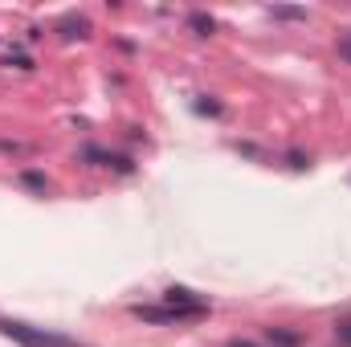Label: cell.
<instances>
[{
    "mask_svg": "<svg viewBox=\"0 0 351 347\" xmlns=\"http://www.w3.org/2000/svg\"><path fill=\"white\" fill-rule=\"evenodd\" d=\"M274 21H306V8H294V4H274L269 8Z\"/></svg>",
    "mask_w": 351,
    "mask_h": 347,
    "instance_id": "277c9868",
    "label": "cell"
},
{
    "mask_svg": "<svg viewBox=\"0 0 351 347\" xmlns=\"http://www.w3.org/2000/svg\"><path fill=\"white\" fill-rule=\"evenodd\" d=\"M25 184H29V188H37V192H45V188H49L41 172H25Z\"/></svg>",
    "mask_w": 351,
    "mask_h": 347,
    "instance_id": "ba28073f",
    "label": "cell"
},
{
    "mask_svg": "<svg viewBox=\"0 0 351 347\" xmlns=\"http://www.w3.org/2000/svg\"><path fill=\"white\" fill-rule=\"evenodd\" d=\"M269 339H274V344H282V347H298V344H302V335H298V331H278V327H269Z\"/></svg>",
    "mask_w": 351,
    "mask_h": 347,
    "instance_id": "8992f818",
    "label": "cell"
},
{
    "mask_svg": "<svg viewBox=\"0 0 351 347\" xmlns=\"http://www.w3.org/2000/svg\"><path fill=\"white\" fill-rule=\"evenodd\" d=\"M339 58L351 62V37H339Z\"/></svg>",
    "mask_w": 351,
    "mask_h": 347,
    "instance_id": "30bf717a",
    "label": "cell"
},
{
    "mask_svg": "<svg viewBox=\"0 0 351 347\" xmlns=\"http://www.w3.org/2000/svg\"><path fill=\"white\" fill-rule=\"evenodd\" d=\"M335 335H339V344L351 347V323H339V327H335Z\"/></svg>",
    "mask_w": 351,
    "mask_h": 347,
    "instance_id": "9c48e42d",
    "label": "cell"
},
{
    "mask_svg": "<svg viewBox=\"0 0 351 347\" xmlns=\"http://www.w3.org/2000/svg\"><path fill=\"white\" fill-rule=\"evenodd\" d=\"M62 29H66V37H82L90 25L82 21V16H78V21H74V16H66V21H62Z\"/></svg>",
    "mask_w": 351,
    "mask_h": 347,
    "instance_id": "52a82bcc",
    "label": "cell"
},
{
    "mask_svg": "<svg viewBox=\"0 0 351 347\" xmlns=\"http://www.w3.org/2000/svg\"><path fill=\"white\" fill-rule=\"evenodd\" d=\"M0 335L21 347H74V339H66V335H53L45 327H29V323H16V319H0Z\"/></svg>",
    "mask_w": 351,
    "mask_h": 347,
    "instance_id": "6da1fadb",
    "label": "cell"
},
{
    "mask_svg": "<svg viewBox=\"0 0 351 347\" xmlns=\"http://www.w3.org/2000/svg\"><path fill=\"white\" fill-rule=\"evenodd\" d=\"M237 347H250V344H237Z\"/></svg>",
    "mask_w": 351,
    "mask_h": 347,
    "instance_id": "8fae6325",
    "label": "cell"
},
{
    "mask_svg": "<svg viewBox=\"0 0 351 347\" xmlns=\"http://www.w3.org/2000/svg\"><path fill=\"white\" fill-rule=\"evenodd\" d=\"M204 315H208V307H135V319H143V323H192Z\"/></svg>",
    "mask_w": 351,
    "mask_h": 347,
    "instance_id": "7a4b0ae2",
    "label": "cell"
},
{
    "mask_svg": "<svg viewBox=\"0 0 351 347\" xmlns=\"http://www.w3.org/2000/svg\"><path fill=\"white\" fill-rule=\"evenodd\" d=\"M164 302H168V307H204V302H196V294L184 290V286H168V290H164Z\"/></svg>",
    "mask_w": 351,
    "mask_h": 347,
    "instance_id": "3957f363",
    "label": "cell"
},
{
    "mask_svg": "<svg viewBox=\"0 0 351 347\" xmlns=\"http://www.w3.org/2000/svg\"><path fill=\"white\" fill-rule=\"evenodd\" d=\"M188 29H192V33H200V37H208L217 25H213V16H204V12H192V16H188Z\"/></svg>",
    "mask_w": 351,
    "mask_h": 347,
    "instance_id": "5b68a950",
    "label": "cell"
}]
</instances>
